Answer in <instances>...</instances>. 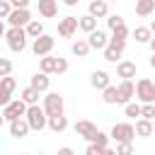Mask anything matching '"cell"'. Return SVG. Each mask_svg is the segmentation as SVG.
<instances>
[{
  "mask_svg": "<svg viewBox=\"0 0 155 155\" xmlns=\"http://www.w3.org/2000/svg\"><path fill=\"white\" fill-rule=\"evenodd\" d=\"M5 39H7V46H10V51L12 53H22L24 48H27V29L24 27H10L7 31H5Z\"/></svg>",
  "mask_w": 155,
  "mask_h": 155,
  "instance_id": "cell-1",
  "label": "cell"
},
{
  "mask_svg": "<svg viewBox=\"0 0 155 155\" xmlns=\"http://www.w3.org/2000/svg\"><path fill=\"white\" fill-rule=\"evenodd\" d=\"M24 119H27V124H29L31 131H44V128L48 126V116H46L44 107H39V104H29Z\"/></svg>",
  "mask_w": 155,
  "mask_h": 155,
  "instance_id": "cell-2",
  "label": "cell"
},
{
  "mask_svg": "<svg viewBox=\"0 0 155 155\" xmlns=\"http://www.w3.org/2000/svg\"><path fill=\"white\" fill-rule=\"evenodd\" d=\"M109 136H111L116 143H133V138H136V126L128 124V121H119V124L111 126Z\"/></svg>",
  "mask_w": 155,
  "mask_h": 155,
  "instance_id": "cell-3",
  "label": "cell"
},
{
  "mask_svg": "<svg viewBox=\"0 0 155 155\" xmlns=\"http://www.w3.org/2000/svg\"><path fill=\"white\" fill-rule=\"evenodd\" d=\"M44 111H46V116H61L63 114V109H65V102H63V94L61 92H48L46 97H44Z\"/></svg>",
  "mask_w": 155,
  "mask_h": 155,
  "instance_id": "cell-4",
  "label": "cell"
},
{
  "mask_svg": "<svg viewBox=\"0 0 155 155\" xmlns=\"http://www.w3.org/2000/svg\"><path fill=\"white\" fill-rule=\"evenodd\" d=\"M124 48H126V39H114V36H111L109 44H107V48H104V61H109V63H119Z\"/></svg>",
  "mask_w": 155,
  "mask_h": 155,
  "instance_id": "cell-5",
  "label": "cell"
},
{
  "mask_svg": "<svg viewBox=\"0 0 155 155\" xmlns=\"http://www.w3.org/2000/svg\"><path fill=\"white\" fill-rule=\"evenodd\" d=\"M27 102L24 99H12L10 104H5L2 107V116H5V121H15V119H22L24 114H27Z\"/></svg>",
  "mask_w": 155,
  "mask_h": 155,
  "instance_id": "cell-6",
  "label": "cell"
},
{
  "mask_svg": "<svg viewBox=\"0 0 155 155\" xmlns=\"http://www.w3.org/2000/svg\"><path fill=\"white\" fill-rule=\"evenodd\" d=\"M136 97H138L143 104L155 102V82L148 80V78H140V80L136 82Z\"/></svg>",
  "mask_w": 155,
  "mask_h": 155,
  "instance_id": "cell-7",
  "label": "cell"
},
{
  "mask_svg": "<svg viewBox=\"0 0 155 155\" xmlns=\"http://www.w3.org/2000/svg\"><path fill=\"white\" fill-rule=\"evenodd\" d=\"M53 46H56V39L51 36V34H41L39 39H34L31 41V51H34V56H48L51 51H53Z\"/></svg>",
  "mask_w": 155,
  "mask_h": 155,
  "instance_id": "cell-8",
  "label": "cell"
},
{
  "mask_svg": "<svg viewBox=\"0 0 155 155\" xmlns=\"http://www.w3.org/2000/svg\"><path fill=\"white\" fill-rule=\"evenodd\" d=\"M78 29H80V19L73 17V15H68V17H63L58 22V36H63V39H70Z\"/></svg>",
  "mask_w": 155,
  "mask_h": 155,
  "instance_id": "cell-9",
  "label": "cell"
},
{
  "mask_svg": "<svg viewBox=\"0 0 155 155\" xmlns=\"http://www.w3.org/2000/svg\"><path fill=\"white\" fill-rule=\"evenodd\" d=\"M97 131H99V128H97L92 121H87V119H80V121L75 124V133H78L80 138H85L87 143H92V138L97 136Z\"/></svg>",
  "mask_w": 155,
  "mask_h": 155,
  "instance_id": "cell-10",
  "label": "cell"
},
{
  "mask_svg": "<svg viewBox=\"0 0 155 155\" xmlns=\"http://www.w3.org/2000/svg\"><path fill=\"white\" fill-rule=\"evenodd\" d=\"M7 22H10V27H27V24L31 22V12H29V7L12 10L10 17H7Z\"/></svg>",
  "mask_w": 155,
  "mask_h": 155,
  "instance_id": "cell-11",
  "label": "cell"
},
{
  "mask_svg": "<svg viewBox=\"0 0 155 155\" xmlns=\"http://www.w3.org/2000/svg\"><path fill=\"white\" fill-rule=\"evenodd\" d=\"M87 44H90V48H94V51H104L107 44H109V36H107V31L94 29V31L87 34Z\"/></svg>",
  "mask_w": 155,
  "mask_h": 155,
  "instance_id": "cell-12",
  "label": "cell"
},
{
  "mask_svg": "<svg viewBox=\"0 0 155 155\" xmlns=\"http://www.w3.org/2000/svg\"><path fill=\"white\" fill-rule=\"evenodd\" d=\"M116 90H119V102H116V104H128V102L133 99V94H136V85H133L131 80H121V82L116 85Z\"/></svg>",
  "mask_w": 155,
  "mask_h": 155,
  "instance_id": "cell-13",
  "label": "cell"
},
{
  "mask_svg": "<svg viewBox=\"0 0 155 155\" xmlns=\"http://www.w3.org/2000/svg\"><path fill=\"white\" fill-rule=\"evenodd\" d=\"M90 85H92L94 90H104V87L111 85V78H109L107 70H94V73L90 75Z\"/></svg>",
  "mask_w": 155,
  "mask_h": 155,
  "instance_id": "cell-14",
  "label": "cell"
},
{
  "mask_svg": "<svg viewBox=\"0 0 155 155\" xmlns=\"http://www.w3.org/2000/svg\"><path fill=\"white\" fill-rule=\"evenodd\" d=\"M29 85H31L34 90H39V92L44 94V92H48V87H51V78H48L46 73H41V70H39V73H34V75H31Z\"/></svg>",
  "mask_w": 155,
  "mask_h": 155,
  "instance_id": "cell-15",
  "label": "cell"
},
{
  "mask_svg": "<svg viewBox=\"0 0 155 155\" xmlns=\"http://www.w3.org/2000/svg\"><path fill=\"white\" fill-rule=\"evenodd\" d=\"M29 131H31V128H29V124H27V119H24V116H22V119L10 121V136H12V138H24Z\"/></svg>",
  "mask_w": 155,
  "mask_h": 155,
  "instance_id": "cell-16",
  "label": "cell"
},
{
  "mask_svg": "<svg viewBox=\"0 0 155 155\" xmlns=\"http://www.w3.org/2000/svg\"><path fill=\"white\" fill-rule=\"evenodd\" d=\"M87 12H90L92 17H97V19H104V17L109 15V2H107V0H90Z\"/></svg>",
  "mask_w": 155,
  "mask_h": 155,
  "instance_id": "cell-17",
  "label": "cell"
},
{
  "mask_svg": "<svg viewBox=\"0 0 155 155\" xmlns=\"http://www.w3.org/2000/svg\"><path fill=\"white\" fill-rule=\"evenodd\" d=\"M39 15L46 17V19H53L58 15V0H39Z\"/></svg>",
  "mask_w": 155,
  "mask_h": 155,
  "instance_id": "cell-18",
  "label": "cell"
},
{
  "mask_svg": "<svg viewBox=\"0 0 155 155\" xmlns=\"http://www.w3.org/2000/svg\"><path fill=\"white\" fill-rule=\"evenodd\" d=\"M116 75H119L121 80L136 78V63H133V61H119V63H116Z\"/></svg>",
  "mask_w": 155,
  "mask_h": 155,
  "instance_id": "cell-19",
  "label": "cell"
},
{
  "mask_svg": "<svg viewBox=\"0 0 155 155\" xmlns=\"http://www.w3.org/2000/svg\"><path fill=\"white\" fill-rule=\"evenodd\" d=\"M136 136H140V138H148V136H153V121L150 119H136Z\"/></svg>",
  "mask_w": 155,
  "mask_h": 155,
  "instance_id": "cell-20",
  "label": "cell"
},
{
  "mask_svg": "<svg viewBox=\"0 0 155 155\" xmlns=\"http://www.w3.org/2000/svg\"><path fill=\"white\" fill-rule=\"evenodd\" d=\"M155 12V0H136V15L138 17H150Z\"/></svg>",
  "mask_w": 155,
  "mask_h": 155,
  "instance_id": "cell-21",
  "label": "cell"
},
{
  "mask_svg": "<svg viewBox=\"0 0 155 155\" xmlns=\"http://www.w3.org/2000/svg\"><path fill=\"white\" fill-rule=\"evenodd\" d=\"M56 61H58V58H56V56H51V53H48V56H41V58H39V70H41V73H46V75L56 73Z\"/></svg>",
  "mask_w": 155,
  "mask_h": 155,
  "instance_id": "cell-22",
  "label": "cell"
},
{
  "mask_svg": "<svg viewBox=\"0 0 155 155\" xmlns=\"http://www.w3.org/2000/svg\"><path fill=\"white\" fill-rule=\"evenodd\" d=\"M92 48H90V44H87V39H78L73 46H70V53L73 56H78V58H85L87 53H90Z\"/></svg>",
  "mask_w": 155,
  "mask_h": 155,
  "instance_id": "cell-23",
  "label": "cell"
},
{
  "mask_svg": "<svg viewBox=\"0 0 155 155\" xmlns=\"http://www.w3.org/2000/svg\"><path fill=\"white\" fill-rule=\"evenodd\" d=\"M48 128L53 131V133H61V131H65L68 128V119L61 114V116H48Z\"/></svg>",
  "mask_w": 155,
  "mask_h": 155,
  "instance_id": "cell-24",
  "label": "cell"
},
{
  "mask_svg": "<svg viewBox=\"0 0 155 155\" xmlns=\"http://www.w3.org/2000/svg\"><path fill=\"white\" fill-rule=\"evenodd\" d=\"M24 29H27V36H29V39H39V36L44 34V22H39V19H31V22H29Z\"/></svg>",
  "mask_w": 155,
  "mask_h": 155,
  "instance_id": "cell-25",
  "label": "cell"
},
{
  "mask_svg": "<svg viewBox=\"0 0 155 155\" xmlns=\"http://www.w3.org/2000/svg\"><path fill=\"white\" fill-rule=\"evenodd\" d=\"M133 39H136L138 44H150V39H153L150 27H136V29H133Z\"/></svg>",
  "mask_w": 155,
  "mask_h": 155,
  "instance_id": "cell-26",
  "label": "cell"
},
{
  "mask_svg": "<svg viewBox=\"0 0 155 155\" xmlns=\"http://www.w3.org/2000/svg\"><path fill=\"white\" fill-rule=\"evenodd\" d=\"M78 19H80V29H82V31H87V34H90V31H94V29H97V17H92L90 12H87V15H82V17H78Z\"/></svg>",
  "mask_w": 155,
  "mask_h": 155,
  "instance_id": "cell-27",
  "label": "cell"
},
{
  "mask_svg": "<svg viewBox=\"0 0 155 155\" xmlns=\"http://www.w3.org/2000/svg\"><path fill=\"white\" fill-rule=\"evenodd\" d=\"M39 94H41V92H39V90H34V87L29 85V87H24V90H22L19 99H24L27 104H39Z\"/></svg>",
  "mask_w": 155,
  "mask_h": 155,
  "instance_id": "cell-28",
  "label": "cell"
},
{
  "mask_svg": "<svg viewBox=\"0 0 155 155\" xmlns=\"http://www.w3.org/2000/svg\"><path fill=\"white\" fill-rule=\"evenodd\" d=\"M102 99H104V104H116V102H119V90H116V85L104 87V90H102Z\"/></svg>",
  "mask_w": 155,
  "mask_h": 155,
  "instance_id": "cell-29",
  "label": "cell"
},
{
  "mask_svg": "<svg viewBox=\"0 0 155 155\" xmlns=\"http://www.w3.org/2000/svg\"><path fill=\"white\" fill-rule=\"evenodd\" d=\"M124 114H126L128 119H140V104H136V102L124 104Z\"/></svg>",
  "mask_w": 155,
  "mask_h": 155,
  "instance_id": "cell-30",
  "label": "cell"
},
{
  "mask_svg": "<svg viewBox=\"0 0 155 155\" xmlns=\"http://www.w3.org/2000/svg\"><path fill=\"white\" fill-rule=\"evenodd\" d=\"M140 119H155V102H148V104H140Z\"/></svg>",
  "mask_w": 155,
  "mask_h": 155,
  "instance_id": "cell-31",
  "label": "cell"
},
{
  "mask_svg": "<svg viewBox=\"0 0 155 155\" xmlns=\"http://www.w3.org/2000/svg\"><path fill=\"white\" fill-rule=\"evenodd\" d=\"M128 34H131V31H128L126 24H119L116 29H111V36H114V39H128Z\"/></svg>",
  "mask_w": 155,
  "mask_h": 155,
  "instance_id": "cell-32",
  "label": "cell"
},
{
  "mask_svg": "<svg viewBox=\"0 0 155 155\" xmlns=\"http://www.w3.org/2000/svg\"><path fill=\"white\" fill-rule=\"evenodd\" d=\"M109 133H102V131H97V136L92 138V143H97V145H102V148H109Z\"/></svg>",
  "mask_w": 155,
  "mask_h": 155,
  "instance_id": "cell-33",
  "label": "cell"
},
{
  "mask_svg": "<svg viewBox=\"0 0 155 155\" xmlns=\"http://www.w3.org/2000/svg\"><path fill=\"white\" fill-rule=\"evenodd\" d=\"M12 75V61L10 58H0V78Z\"/></svg>",
  "mask_w": 155,
  "mask_h": 155,
  "instance_id": "cell-34",
  "label": "cell"
},
{
  "mask_svg": "<svg viewBox=\"0 0 155 155\" xmlns=\"http://www.w3.org/2000/svg\"><path fill=\"white\" fill-rule=\"evenodd\" d=\"M119 24H124V17L121 15H107V27L109 29H116Z\"/></svg>",
  "mask_w": 155,
  "mask_h": 155,
  "instance_id": "cell-35",
  "label": "cell"
},
{
  "mask_svg": "<svg viewBox=\"0 0 155 155\" xmlns=\"http://www.w3.org/2000/svg\"><path fill=\"white\" fill-rule=\"evenodd\" d=\"M116 155H133V143H116Z\"/></svg>",
  "mask_w": 155,
  "mask_h": 155,
  "instance_id": "cell-36",
  "label": "cell"
},
{
  "mask_svg": "<svg viewBox=\"0 0 155 155\" xmlns=\"http://www.w3.org/2000/svg\"><path fill=\"white\" fill-rule=\"evenodd\" d=\"M10 97H12V92H10V90H7V87H5L2 82H0V107H5V104H10V102H12Z\"/></svg>",
  "mask_w": 155,
  "mask_h": 155,
  "instance_id": "cell-37",
  "label": "cell"
},
{
  "mask_svg": "<svg viewBox=\"0 0 155 155\" xmlns=\"http://www.w3.org/2000/svg\"><path fill=\"white\" fill-rule=\"evenodd\" d=\"M10 12H12L10 0H0V19H7V17H10Z\"/></svg>",
  "mask_w": 155,
  "mask_h": 155,
  "instance_id": "cell-38",
  "label": "cell"
},
{
  "mask_svg": "<svg viewBox=\"0 0 155 155\" xmlns=\"http://www.w3.org/2000/svg\"><path fill=\"white\" fill-rule=\"evenodd\" d=\"M85 155H104V148H102V145H97V143H87Z\"/></svg>",
  "mask_w": 155,
  "mask_h": 155,
  "instance_id": "cell-39",
  "label": "cell"
},
{
  "mask_svg": "<svg viewBox=\"0 0 155 155\" xmlns=\"http://www.w3.org/2000/svg\"><path fill=\"white\" fill-rule=\"evenodd\" d=\"M0 82H2V85H5L10 92H15V90H17V80H15L12 75H5V78H0Z\"/></svg>",
  "mask_w": 155,
  "mask_h": 155,
  "instance_id": "cell-40",
  "label": "cell"
},
{
  "mask_svg": "<svg viewBox=\"0 0 155 155\" xmlns=\"http://www.w3.org/2000/svg\"><path fill=\"white\" fill-rule=\"evenodd\" d=\"M56 73H58V75L68 73V61H65V58H61V56H58V61H56Z\"/></svg>",
  "mask_w": 155,
  "mask_h": 155,
  "instance_id": "cell-41",
  "label": "cell"
},
{
  "mask_svg": "<svg viewBox=\"0 0 155 155\" xmlns=\"http://www.w3.org/2000/svg\"><path fill=\"white\" fill-rule=\"evenodd\" d=\"M12 10H22V7H29V0H10Z\"/></svg>",
  "mask_w": 155,
  "mask_h": 155,
  "instance_id": "cell-42",
  "label": "cell"
},
{
  "mask_svg": "<svg viewBox=\"0 0 155 155\" xmlns=\"http://www.w3.org/2000/svg\"><path fill=\"white\" fill-rule=\"evenodd\" d=\"M58 155H75V150L70 145H63V148H58Z\"/></svg>",
  "mask_w": 155,
  "mask_h": 155,
  "instance_id": "cell-43",
  "label": "cell"
},
{
  "mask_svg": "<svg viewBox=\"0 0 155 155\" xmlns=\"http://www.w3.org/2000/svg\"><path fill=\"white\" fill-rule=\"evenodd\" d=\"M80 0H63V5H68V7H75Z\"/></svg>",
  "mask_w": 155,
  "mask_h": 155,
  "instance_id": "cell-44",
  "label": "cell"
},
{
  "mask_svg": "<svg viewBox=\"0 0 155 155\" xmlns=\"http://www.w3.org/2000/svg\"><path fill=\"white\" fill-rule=\"evenodd\" d=\"M5 31H7V29H5V24H2V19H0V39H5Z\"/></svg>",
  "mask_w": 155,
  "mask_h": 155,
  "instance_id": "cell-45",
  "label": "cell"
},
{
  "mask_svg": "<svg viewBox=\"0 0 155 155\" xmlns=\"http://www.w3.org/2000/svg\"><path fill=\"white\" fill-rule=\"evenodd\" d=\"M104 155H116V150L114 148H104Z\"/></svg>",
  "mask_w": 155,
  "mask_h": 155,
  "instance_id": "cell-46",
  "label": "cell"
},
{
  "mask_svg": "<svg viewBox=\"0 0 155 155\" xmlns=\"http://www.w3.org/2000/svg\"><path fill=\"white\" fill-rule=\"evenodd\" d=\"M150 48H153V53H155V34H153V39H150Z\"/></svg>",
  "mask_w": 155,
  "mask_h": 155,
  "instance_id": "cell-47",
  "label": "cell"
},
{
  "mask_svg": "<svg viewBox=\"0 0 155 155\" xmlns=\"http://www.w3.org/2000/svg\"><path fill=\"white\" fill-rule=\"evenodd\" d=\"M150 31H153V34H155V19H153V22H150Z\"/></svg>",
  "mask_w": 155,
  "mask_h": 155,
  "instance_id": "cell-48",
  "label": "cell"
},
{
  "mask_svg": "<svg viewBox=\"0 0 155 155\" xmlns=\"http://www.w3.org/2000/svg\"><path fill=\"white\" fill-rule=\"evenodd\" d=\"M150 68H155V53H153V58H150Z\"/></svg>",
  "mask_w": 155,
  "mask_h": 155,
  "instance_id": "cell-49",
  "label": "cell"
},
{
  "mask_svg": "<svg viewBox=\"0 0 155 155\" xmlns=\"http://www.w3.org/2000/svg\"><path fill=\"white\" fill-rule=\"evenodd\" d=\"M2 124H5V116H2V111H0V126H2Z\"/></svg>",
  "mask_w": 155,
  "mask_h": 155,
  "instance_id": "cell-50",
  "label": "cell"
},
{
  "mask_svg": "<svg viewBox=\"0 0 155 155\" xmlns=\"http://www.w3.org/2000/svg\"><path fill=\"white\" fill-rule=\"evenodd\" d=\"M107 2H116V0H107Z\"/></svg>",
  "mask_w": 155,
  "mask_h": 155,
  "instance_id": "cell-51",
  "label": "cell"
},
{
  "mask_svg": "<svg viewBox=\"0 0 155 155\" xmlns=\"http://www.w3.org/2000/svg\"><path fill=\"white\" fill-rule=\"evenodd\" d=\"M19 155H27V153H19Z\"/></svg>",
  "mask_w": 155,
  "mask_h": 155,
  "instance_id": "cell-52",
  "label": "cell"
},
{
  "mask_svg": "<svg viewBox=\"0 0 155 155\" xmlns=\"http://www.w3.org/2000/svg\"><path fill=\"white\" fill-rule=\"evenodd\" d=\"M39 155H41V153H39Z\"/></svg>",
  "mask_w": 155,
  "mask_h": 155,
  "instance_id": "cell-53",
  "label": "cell"
}]
</instances>
